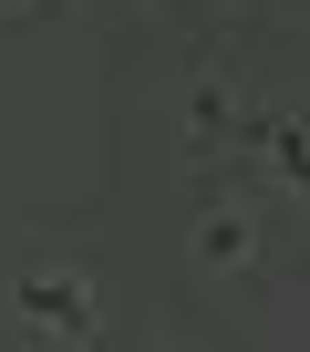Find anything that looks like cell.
Here are the masks:
<instances>
[{
  "instance_id": "cell-3",
  "label": "cell",
  "mask_w": 310,
  "mask_h": 352,
  "mask_svg": "<svg viewBox=\"0 0 310 352\" xmlns=\"http://www.w3.org/2000/svg\"><path fill=\"white\" fill-rule=\"evenodd\" d=\"M32 11L52 21V11H62V0H0V21H32Z\"/></svg>"
},
{
  "instance_id": "cell-2",
  "label": "cell",
  "mask_w": 310,
  "mask_h": 352,
  "mask_svg": "<svg viewBox=\"0 0 310 352\" xmlns=\"http://www.w3.org/2000/svg\"><path fill=\"white\" fill-rule=\"evenodd\" d=\"M187 249H197V270H259V208L248 197H207Z\"/></svg>"
},
{
  "instance_id": "cell-1",
  "label": "cell",
  "mask_w": 310,
  "mask_h": 352,
  "mask_svg": "<svg viewBox=\"0 0 310 352\" xmlns=\"http://www.w3.org/2000/svg\"><path fill=\"white\" fill-rule=\"evenodd\" d=\"M11 321L32 342H104V300H93V280L73 259H32L11 280Z\"/></svg>"
}]
</instances>
